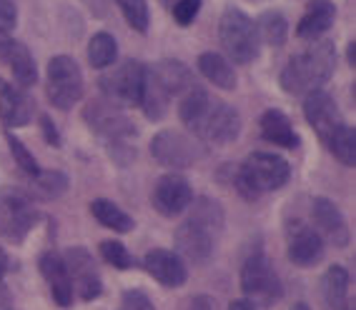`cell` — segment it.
I'll return each instance as SVG.
<instances>
[{"instance_id":"6da1fadb","label":"cell","mask_w":356,"mask_h":310,"mask_svg":"<svg viewBox=\"0 0 356 310\" xmlns=\"http://www.w3.org/2000/svg\"><path fill=\"white\" fill-rule=\"evenodd\" d=\"M178 115L193 138L209 140L213 146L231 143L241 133L238 113L226 103L213 101L204 88H196V85L184 93V101L178 105Z\"/></svg>"},{"instance_id":"7a4b0ae2","label":"cell","mask_w":356,"mask_h":310,"mask_svg":"<svg viewBox=\"0 0 356 310\" xmlns=\"http://www.w3.org/2000/svg\"><path fill=\"white\" fill-rule=\"evenodd\" d=\"M337 68V48L331 40L314 43L312 48L301 51L281 70V88L291 95H309L318 90L334 76Z\"/></svg>"},{"instance_id":"3957f363","label":"cell","mask_w":356,"mask_h":310,"mask_svg":"<svg viewBox=\"0 0 356 310\" xmlns=\"http://www.w3.org/2000/svg\"><path fill=\"white\" fill-rule=\"evenodd\" d=\"M193 88V78L184 63L178 60H161V63L146 68L143 80V95L140 108L146 110L151 121H161L176 95H184Z\"/></svg>"},{"instance_id":"277c9868","label":"cell","mask_w":356,"mask_h":310,"mask_svg":"<svg viewBox=\"0 0 356 310\" xmlns=\"http://www.w3.org/2000/svg\"><path fill=\"white\" fill-rule=\"evenodd\" d=\"M291 168L281 155H271V153H251L243 165L238 168L236 175V190L243 198H259L264 193L279 190L289 183Z\"/></svg>"},{"instance_id":"5b68a950","label":"cell","mask_w":356,"mask_h":310,"mask_svg":"<svg viewBox=\"0 0 356 310\" xmlns=\"http://www.w3.org/2000/svg\"><path fill=\"white\" fill-rule=\"evenodd\" d=\"M223 51L234 58L236 63H251L259 55V33L243 10L238 8H226L218 26Z\"/></svg>"},{"instance_id":"8992f818","label":"cell","mask_w":356,"mask_h":310,"mask_svg":"<svg viewBox=\"0 0 356 310\" xmlns=\"http://www.w3.org/2000/svg\"><path fill=\"white\" fill-rule=\"evenodd\" d=\"M241 291L254 305L271 308L284 295V285L276 275L271 260L264 253H254L241 268Z\"/></svg>"},{"instance_id":"52a82bcc","label":"cell","mask_w":356,"mask_h":310,"mask_svg":"<svg viewBox=\"0 0 356 310\" xmlns=\"http://www.w3.org/2000/svg\"><path fill=\"white\" fill-rule=\"evenodd\" d=\"M38 223V210L33 205V198L18 188L0 190V235L8 243H23L26 235Z\"/></svg>"},{"instance_id":"ba28073f","label":"cell","mask_w":356,"mask_h":310,"mask_svg":"<svg viewBox=\"0 0 356 310\" xmlns=\"http://www.w3.org/2000/svg\"><path fill=\"white\" fill-rule=\"evenodd\" d=\"M83 95L81 65L70 55H53L48 63V101L60 110L73 108Z\"/></svg>"},{"instance_id":"9c48e42d","label":"cell","mask_w":356,"mask_h":310,"mask_svg":"<svg viewBox=\"0 0 356 310\" xmlns=\"http://www.w3.org/2000/svg\"><path fill=\"white\" fill-rule=\"evenodd\" d=\"M143 80H146V65L138 60H126L113 73L101 78V90L106 101L113 105H140L143 95Z\"/></svg>"},{"instance_id":"30bf717a","label":"cell","mask_w":356,"mask_h":310,"mask_svg":"<svg viewBox=\"0 0 356 310\" xmlns=\"http://www.w3.org/2000/svg\"><path fill=\"white\" fill-rule=\"evenodd\" d=\"M153 158L165 168H188L204 155V146L193 135L176 133V130H163L151 140Z\"/></svg>"},{"instance_id":"8fae6325","label":"cell","mask_w":356,"mask_h":310,"mask_svg":"<svg viewBox=\"0 0 356 310\" xmlns=\"http://www.w3.org/2000/svg\"><path fill=\"white\" fill-rule=\"evenodd\" d=\"M63 263L68 268L70 283H73V295H78L86 303L101 298L103 293L101 273H98L96 263H93V255L86 248H68L63 255Z\"/></svg>"},{"instance_id":"7c38bea8","label":"cell","mask_w":356,"mask_h":310,"mask_svg":"<svg viewBox=\"0 0 356 310\" xmlns=\"http://www.w3.org/2000/svg\"><path fill=\"white\" fill-rule=\"evenodd\" d=\"M286 253L293 266L312 268L324 258V238L312 225L293 218V221H289L286 228Z\"/></svg>"},{"instance_id":"4fadbf2b","label":"cell","mask_w":356,"mask_h":310,"mask_svg":"<svg viewBox=\"0 0 356 310\" xmlns=\"http://www.w3.org/2000/svg\"><path fill=\"white\" fill-rule=\"evenodd\" d=\"M83 118L88 123L93 133L103 135V138H126V135L136 133V126L128 121L123 110L113 105L111 101H93L86 105Z\"/></svg>"},{"instance_id":"5bb4252c","label":"cell","mask_w":356,"mask_h":310,"mask_svg":"<svg viewBox=\"0 0 356 310\" xmlns=\"http://www.w3.org/2000/svg\"><path fill=\"white\" fill-rule=\"evenodd\" d=\"M151 203L161 216L173 218V216H178V213H184L186 208H191L193 188L184 175L171 173V175H163L159 183H156V188H153V193H151Z\"/></svg>"},{"instance_id":"9a60e30c","label":"cell","mask_w":356,"mask_h":310,"mask_svg":"<svg viewBox=\"0 0 356 310\" xmlns=\"http://www.w3.org/2000/svg\"><path fill=\"white\" fill-rule=\"evenodd\" d=\"M213 243H216V233L201 225V223L191 221V218L181 223L176 230L178 255L193 263V266H204L206 260L213 255Z\"/></svg>"},{"instance_id":"2e32d148","label":"cell","mask_w":356,"mask_h":310,"mask_svg":"<svg viewBox=\"0 0 356 310\" xmlns=\"http://www.w3.org/2000/svg\"><path fill=\"white\" fill-rule=\"evenodd\" d=\"M304 115L309 126L316 130V135L321 140H329L334 130L343 126V118H341V110H339L337 101L331 98L329 93L324 90H314V93L306 95L304 101Z\"/></svg>"},{"instance_id":"e0dca14e","label":"cell","mask_w":356,"mask_h":310,"mask_svg":"<svg viewBox=\"0 0 356 310\" xmlns=\"http://www.w3.org/2000/svg\"><path fill=\"white\" fill-rule=\"evenodd\" d=\"M143 268L153 280H159L165 288H181L188 278L184 258L173 250H163V248L148 250L146 258H143Z\"/></svg>"},{"instance_id":"ac0fdd59","label":"cell","mask_w":356,"mask_h":310,"mask_svg":"<svg viewBox=\"0 0 356 310\" xmlns=\"http://www.w3.org/2000/svg\"><path fill=\"white\" fill-rule=\"evenodd\" d=\"M0 60L10 68L20 88H31L33 83L38 80V70H35V60H33L31 51L20 40L10 38L6 33H0Z\"/></svg>"},{"instance_id":"d6986e66","label":"cell","mask_w":356,"mask_h":310,"mask_svg":"<svg viewBox=\"0 0 356 310\" xmlns=\"http://www.w3.org/2000/svg\"><path fill=\"white\" fill-rule=\"evenodd\" d=\"M314 223H316V233L324 235L331 246L343 248L349 246V225L343 221L341 210L329 200V198H316L312 205Z\"/></svg>"},{"instance_id":"ffe728a7","label":"cell","mask_w":356,"mask_h":310,"mask_svg":"<svg viewBox=\"0 0 356 310\" xmlns=\"http://www.w3.org/2000/svg\"><path fill=\"white\" fill-rule=\"evenodd\" d=\"M40 273H43L45 283H48V291H51L53 300H56L60 308L73 305V283H70L63 255L53 253V250L40 255Z\"/></svg>"},{"instance_id":"44dd1931","label":"cell","mask_w":356,"mask_h":310,"mask_svg":"<svg viewBox=\"0 0 356 310\" xmlns=\"http://www.w3.org/2000/svg\"><path fill=\"white\" fill-rule=\"evenodd\" d=\"M35 113V101L23 88L3 85L0 88V118L8 128L28 126Z\"/></svg>"},{"instance_id":"7402d4cb","label":"cell","mask_w":356,"mask_h":310,"mask_svg":"<svg viewBox=\"0 0 356 310\" xmlns=\"http://www.w3.org/2000/svg\"><path fill=\"white\" fill-rule=\"evenodd\" d=\"M334 20H337V8L331 0H312L301 23L296 26V35L299 38H318V35L331 31Z\"/></svg>"},{"instance_id":"603a6c76","label":"cell","mask_w":356,"mask_h":310,"mask_svg":"<svg viewBox=\"0 0 356 310\" xmlns=\"http://www.w3.org/2000/svg\"><path fill=\"white\" fill-rule=\"evenodd\" d=\"M261 135L268 143H274L279 148H289V150L299 146V133L293 130L291 121L284 110H266L261 115Z\"/></svg>"},{"instance_id":"cb8c5ba5","label":"cell","mask_w":356,"mask_h":310,"mask_svg":"<svg viewBox=\"0 0 356 310\" xmlns=\"http://www.w3.org/2000/svg\"><path fill=\"white\" fill-rule=\"evenodd\" d=\"M324 300L329 310H354L349 298V273L343 266H331L324 275Z\"/></svg>"},{"instance_id":"d4e9b609","label":"cell","mask_w":356,"mask_h":310,"mask_svg":"<svg viewBox=\"0 0 356 310\" xmlns=\"http://www.w3.org/2000/svg\"><path fill=\"white\" fill-rule=\"evenodd\" d=\"M90 213L101 225H106L113 233H131L134 230V218L128 216L126 210H121L113 200H106V198H96L90 203Z\"/></svg>"},{"instance_id":"484cf974","label":"cell","mask_w":356,"mask_h":310,"mask_svg":"<svg viewBox=\"0 0 356 310\" xmlns=\"http://www.w3.org/2000/svg\"><path fill=\"white\" fill-rule=\"evenodd\" d=\"M198 70H201V76L209 78L216 88H223V90L236 88L234 68H231L229 60L223 55H218V53H204V55L198 58Z\"/></svg>"},{"instance_id":"4316f807","label":"cell","mask_w":356,"mask_h":310,"mask_svg":"<svg viewBox=\"0 0 356 310\" xmlns=\"http://www.w3.org/2000/svg\"><path fill=\"white\" fill-rule=\"evenodd\" d=\"M326 146H329L331 155H334L339 163L346 165V168H354V163H356V133H354V128H349L346 123H343L339 130L331 133V138L326 140Z\"/></svg>"},{"instance_id":"83f0119b","label":"cell","mask_w":356,"mask_h":310,"mask_svg":"<svg viewBox=\"0 0 356 310\" xmlns=\"http://www.w3.org/2000/svg\"><path fill=\"white\" fill-rule=\"evenodd\" d=\"M115 58H118V43L113 35L106 31L96 33L88 43V63L93 68H108L115 63Z\"/></svg>"},{"instance_id":"f1b7e54d","label":"cell","mask_w":356,"mask_h":310,"mask_svg":"<svg viewBox=\"0 0 356 310\" xmlns=\"http://www.w3.org/2000/svg\"><path fill=\"white\" fill-rule=\"evenodd\" d=\"M68 190V175L63 171H40L33 178V196L35 198H60Z\"/></svg>"},{"instance_id":"f546056e","label":"cell","mask_w":356,"mask_h":310,"mask_svg":"<svg viewBox=\"0 0 356 310\" xmlns=\"http://www.w3.org/2000/svg\"><path fill=\"white\" fill-rule=\"evenodd\" d=\"M256 33H259V40L264 38L268 45H276V48H279V45H284L289 38V23L281 13H264L259 20Z\"/></svg>"},{"instance_id":"4dcf8cb0","label":"cell","mask_w":356,"mask_h":310,"mask_svg":"<svg viewBox=\"0 0 356 310\" xmlns=\"http://www.w3.org/2000/svg\"><path fill=\"white\" fill-rule=\"evenodd\" d=\"M191 205H193L191 221L206 225V228L213 230L216 235L221 233L223 230V208L216 200H211V198H198V200L191 203Z\"/></svg>"},{"instance_id":"1f68e13d","label":"cell","mask_w":356,"mask_h":310,"mask_svg":"<svg viewBox=\"0 0 356 310\" xmlns=\"http://www.w3.org/2000/svg\"><path fill=\"white\" fill-rule=\"evenodd\" d=\"M121 8L123 18L134 31L146 33L148 31V3L146 0H115Z\"/></svg>"},{"instance_id":"d6a6232c","label":"cell","mask_w":356,"mask_h":310,"mask_svg":"<svg viewBox=\"0 0 356 310\" xmlns=\"http://www.w3.org/2000/svg\"><path fill=\"white\" fill-rule=\"evenodd\" d=\"M101 255L108 266L118 268V270H131L136 266L134 255L128 253V248L118 241H103L101 243Z\"/></svg>"},{"instance_id":"836d02e7","label":"cell","mask_w":356,"mask_h":310,"mask_svg":"<svg viewBox=\"0 0 356 310\" xmlns=\"http://www.w3.org/2000/svg\"><path fill=\"white\" fill-rule=\"evenodd\" d=\"M8 148H10V153H13V158H15V163L20 165V171L23 173H28L31 178H35L40 173V168H38V163H35V158L31 155V150H28L23 143H20L18 138H15L13 133H8Z\"/></svg>"},{"instance_id":"e575fe53","label":"cell","mask_w":356,"mask_h":310,"mask_svg":"<svg viewBox=\"0 0 356 310\" xmlns=\"http://www.w3.org/2000/svg\"><path fill=\"white\" fill-rule=\"evenodd\" d=\"M173 10V20L178 26H191L196 20L198 10H201V0H176L171 6Z\"/></svg>"},{"instance_id":"d590c367","label":"cell","mask_w":356,"mask_h":310,"mask_svg":"<svg viewBox=\"0 0 356 310\" xmlns=\"http://www.w3.org/2000/svg\"><path fill=\"white\" fill-rule=\"evenodd\" d=\"M118 310H156V308H153L151 298L143 291H126L121 298Z\"/></svg>"},{"instance_id":"8d00e7d4","label":"cell","mask_w":356,"mask_h":310,"mask_svg":"<svg viewBox=\"0 0 356 310\" xmlns=\"http://www.w3.org/2000/svg\"><path fill=\"white\" fill-rule=\"evenodd\" d=\"M18 26V8H15L13 0H0V33H10Z\"/></svg>"},{"instance_id":"74e56055","label":"cell","mask_w":356,"mask_h":310,"mask_svg":"<svg viewBox=\"0 0 356 310\" xmlns=\"http://www.w3.org/2000/svg\"><path fill=\"white\" fill-rule=\"evenodd\" d=\"M186 310H218V303L211 295L201 293V295H193L186 305Z\"/></svg>"},{"instance_id":"f35d334b","label":"cell","mask_w":356,"mask_h":310,"mask_svg":"<svg viewBox=\"0 0 356 310\" xmlns=\"http://www.w3.org/2000/svg\"><path fill=\"white\" fill-rule=\"evenodd\" d=\"M40 126H43L45 140H48L51 146H60V138H58V130H56V126H53V123H51V118H48V115H43V118H40Z\"/></svg>"},{"instance_id":"ab89813d","label":"cell","mask_w":356,"mask_h":310,"mask_svg":"<svg viewBox=\"0 0 356 310\" xmlns=\"http://www.w3.org/2000/svg\"><path fill=\"white\" fill-rule=\"evenodd\" d=\"M86 3H88V8L93 10L96 18H106V13H108V0H86Z\"/></svg>"},{"instance_id":"60d3db41","label":"cell","mask_w":356,"mask_h":310,"mask_svg":"<svg viewBox=\"0 0 356 310\" xmlns=\"http://www.w3.org/2000/svg\"><path fill=\"white\" fill-rule=\"evenodd\" d=\"M13 303V298H10V291L6 288V283L0 280V310H8Z\"/></svg>"},{"instance_id":"b9f144b4","label":"cell","mask_w":356,"mask_h":310,"mask_svg":"<svg viewBox=\"0 0 356 310\" xmlns=\"http://www.w3.org/2000/svg\"><path fill=\"white\" fill-rule=\"evenodd\" d=\"M229 310H256V305L248 300V298H238L234 303L229 305Z\"/></svg>"},{"instance_id":"7bdbcfd3","label":"cell","mask_w":356,"mask_h":310,"mask_svg":"<svg viewBox=\"0 0 356 310\" xmlns=\"http://www.w3.org/2000/svg\"><path fill=\"white\" fill-rule=\"evenodd\" d=\"M6 273H8V255H6V250H3V246H0V280H3Z\"/></svg>"},{"instance_id":"ee69618b","label":"cell","mask_w":356,"mask_h":310,"mask_svg":"<svg viewBox=\"0 0 356 310\" xmlns=\"http://www.w3.org/2000/svg\"><path fill=\"white\" fill-rule=\"evenodd\" d=\"M346 55H349V63L354 65L356 63V43H349V51H346Z\"/></svg>"},{"instance_id":"f6af8a7d","label":"cell","mask_w":356,"mask_h":310,"mask_svg":"<svg viewBox=\"0 0 356 310\" xmlns=\"http://www.w3.org/2000/svg\"><path fill=\"white\" fill-rule=\"evenodd\" d=\"M291 310H309V305H306V303H296Z\"/></svg>"},{"instance_id":"bcb514c9","label":"cell","mask_w":356,"mask_h":310,"mask_svg":"<svg viewBox=\"0 0 356 310\" xmlns=\"http://www.w3.org/2000/svg\"><path fill=\"white\" fill-rule=\"evenodd\" d=\"M163 3H165V6H173V3H176V0H163Z\"/></svg>"},{"instance_id":"7dc6e473","label":"cell","mask_w":356,"mask_h":310,"mask_svg":"<svg viewBox=\"0 0 356 310\" xmlns=\"http://www.w3.org/2000/svg\"><path fill=\"white\" fill-rule=\"evenodd\" d=\"M254 3H261V0H254Z\"/></svg>"},{"instance_id":"c3c4849f","label":"cell","mask_w":356,"mask_h":310,"mask_svg":"<svg viewBox=\"0 0 356 310\" xmlns=\"http://www.w3.org/2000/svg\"><path fill=\"white\" fill-rule=\"evenodd\" d=\"M8 310H13V308H8Z\"/></svg>"}]
</instances>
